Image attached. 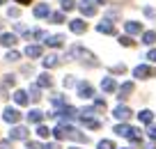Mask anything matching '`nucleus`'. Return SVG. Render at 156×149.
Returning a JSON list of instances; mask_svg holds the SVG:
<instances>
[{
  "label": "nucleus",
  "mask_w": 156,
  "mask_h": 149,
  "mask_svg": "<svg viewBox=\"0 0 156 149\" xmlns=\"http://www.w3.org/2000/svg\"><path fill=\"white\" fill-rule=\"evenodd\" d=\"M0 44H2V46H14L16 37H14V34H2V37H0Z\"/></svg>",
  "instance_id": "20"
},
{
  "label": "nucleus",
  "mask_w": 156,
  "mask_h": 149,
  "mask_svg": "<svg viewBox=\"0 0 156 149\" xmlns=\"http://www.w3.org/2000/svg\"><path fill=\"white\" fill-rule=\"evenodd\" d=\"M140 30H142V25L136 23V21H129V23H126V32H129V34H138Z\"/></svg>",
  "instance_id": "18"
},
{
  "label": "nucleus",
  "mask_w": 156,
  "mask_h": 149,
  "mask_svg": "<svg viewBox=\"0 0 156 149\" xmlns=\"http://www.w3.org/2000/svg\"><path fill=\"white\" fill-rule=\"evenodd\" d=\"M14 101L16 103H19V106H28V101H30V96L28 94H25V92H16V94H14Z\"/></svg>",
  "instance_id": "13"
},
{
  "label": "nucleus",
  "mask_w": 156,
  "mask_h": 149,
  "mask_svg": "<svg viewBox=\"0 0 156 149\" xmlns=\"http://www.w3.org/2000/svg\"><path fill=\"white\" fill-rule=\"evenodd\" d=\"M129 131H131V126H129V124H117V126H115V133L124 135V138L129 135Z\"/></svg>",
  "instance_id": "23"
},
{
  "label": "nucleus",
  "mask_w": 156,
  "mask_h": 149,
  "mask_svg": "<svg viewBox=\"0 0 156 149\" xmlns=\"http://www.w3.org/2000/svg\"><path fill=\"white\" fill-rule=\"evenodd\" d=\"M147 133H149L151 140H156V126H149V131H147Z\"/></svg>",
  "instance_id": "39"
},
{
  "label": "nucleus",
  "mask_w": 156,
  "mask_h": 149,
  "mask_svg": "<svg viewBox=\"0 0 156 149\" xmlns=\"http://www.w3.org/2000/svg\"><path fill=\"white\" fill-rule=\"evenodd\" d=\"M83 124L87 126V129H99V126H101V122H99V119H92V117H90V119H83Z\"/></svg>",
  "instance_id": "26"
},
{
  "label": "nucleus",
  "mask_w": 156,
  "mask_h": 149,
  "mask_svg": "<svg viewBox=\"0 0 156 149\" xmlns=\"http://www.w3.org/2000/svg\"><path fill=\"white\" fill-rule=\"evenodd\" d=\"M78 96H83V99H90V96H94V87L90 85V83H78Z\"/></svg>",
  "instance_id": "4"
},
{
  "label": "nucleus",
  "mask_w": 156,
  "mask_h": 149,
  "mask_svg": "<svg viewBox=\"0 0 156 149\" xmlns=\"http://www.w3.org/2000/svg\"><path fill=\"white\" fill-rule=\"evenodd\" d=\"M112 115H115L117 119H129L133 112H131V108H126V106H117L115 110H112Z\"/></svg>",
  "instance_id": "8"
},
{
  "label": "nucleus",
  "mask_w": 156,
  "mask_h": 149,
  "mask_svg": "<svg viewBox=\"0 0 156 149\" xmlns=\"http://www.w3.org/2000/svg\"><path fill=\"white\" fill-rule=\"evenodd\" d=\"M21 55L16 53V51H12V53H7V60H9V62H14V60H19Z\"/></svg>",
  "instance_id": "35"
},
{
  "label": "nucleus",
  "mask_w": 156,
  "mask_h": 149,
  "mask_svg": "<svg viewBox=\"0 0 156 149\" xmlns=\"http://www.w3.org/2000/svg\"><path fill=\"white\" fill-rule=\"evenodd\" d=\"M71 53L76 55V58H80L85 64H90V67H97V64H99V62H97V55H92L90 51H85V48H73Z\"/></svg>",
  "instance_id": "2"
},
{
  "label": "nucleus",
  "mask_w": 156,
  "mask_h": 149,
  "mask_svg": "<svg viewBox=\"0 0 156 149\" xmlns=\"http://www.w3.org/2000/svg\"><path fill=\"white\" fill-rule=\"evenodd\" d=\"M34 16H37V19H44V16H48V7H46V5L34 7Z\"/></svg>",
  "instance_id": "22"
},
{
  "label": "nucleus",
  "mask_w": 156,
  "mask_h": 149,
  "mask_svg": "<svg viewBox=\"0 0 156 149\" xmlns=\"http://www.w3.org/2000/svg\"><path fill=\"white\" fill-rule=\"evenodd\" d=\"M44 149H60V144H44Z\"/></svg>",
  "instance_id": "42"
},
{
  "label": "nucleus",
  "mask_w": 156,
  "mask_h": 149,
  "mask_svg": "<svg viewBox=\"0 0 156 149\" xmlns=\"http://www.w3.org/2000/svg\"><path fill=\"white\" fill-rule=\"evenodd\" d=\"M151 149H154V147H151Z\"/></svg>",
  "instance_id": "45"
},
{
  "label": "nucleus",
  "mask_w": 156,
  "mask_h": 149,
  "mask_svg": "<svg viewBox=\"0 0 156 149\" xmlns=\"http://www.w3.org/2000/svg\"><path fill=\"white\" fill-rule=\"evenodd\" d=\"M138 119H140L142 124H151V119H154V112H151V110H142L140 115H138Z\"/></svg>",
  "instance_id": "17"
},
{
  "label": "nucleus",
  "mask_w": 156,
  "mask_h": 149,
  "mask_svg": "<svg viewBox=\"0 0 156 149\" xmlns=\"http://www.w3.org/2000/svg\"><path fill=\"white\" fill-rule=\"evenodd\" d=\"M131 92H133V83H124V85L119 87V99H126Z\"/></svg>",
  "instance_id": "15"
},
{
  "label": "nucleus",
  "mask_w": 156,
  "mask_h": 149,
  "mask_svg": "<svg viewBox=\"0 0 156 149\" xmlns=\"http://www.w3.org/2000/svg\"><path fill=\"white\" fill-rule=\"evenodd\" d=\"M110 71H112V73H124V71H126V67H124V64H115Z\"/></svg>",
  "instance_id": "32"
},
{
  "label": "nucleus",
  "mask_w": 156,
  "mask_h": 149,
  "mask_svg": "<svg viewBox=\"0 0 156 149\" xmlns=\"http://www.w3.org/2000/svg\"><path fill=\"white\" fill-rule=\"evenodd\" d=\"M16 2H21V5H30L32 0H16Z\"/></svg>",
  "instance_id": "43"
},
{
  "label": "nucleus",
  "mask_w": 156,
  "mask_h": 149,
  "mask_svg": "<svg viewBox=\"0 0 156 149\" xmlns=\"http://www.w3.org/2000/svg\"><path fill=\"white\" fill-rule=\"evenodd\" d=\"M145 14H147V16H154V14H156V12H154V9H151V7H145Z\"/></svg>",
  "instance_id": "40"
},
{
  "label": "nucleus",
  "mask_w": 156,
  "mask_h": 149,
  "mask_svg": "<svg viewBox=\"0 0 156 149\" xmlns=\"http://www.w3.org/2000/svg\"><path fill=\"white\" fill-rule=\"evenodd\" d=\"M133 76H136V78H154L156 76V69L154 67H147V64H140V67L133 69Z\"/></svg>",
  "instance_id": "3"
},
{
  "label": "nucleus",
  "mask_w": 156,
  "mask_h": 149,
  "mask_svg": "<svg viewBox=\"0 0 156 149\" xmlns=\"http://www.w3.org/2000/svg\"><path fill=\"white\" fill-rule=\"evenodd\" d=\"M53 135L58 140H64V138H71V140H78V142H87V135L85 133H80V131H76V129H71V126H55V131H53Z\"/></svg>",
  "instance_id": "1"
},
{
  "label": "nucleus",
  "mask_w": 156,
  "mask_h": 149,
  "mask_svg": "<svg viewBox=\"0 0 156 149\" xmlns=\"http://www.w3.org/2000/svg\"><path fill=\"white\" fill-rule=\"evenodd\" d=\"M55 64H58V55H48V58L44 60V67H46V69L55 67Z\"/></svg>",
  "instance_id": "25"
},
{
  "label": "nucleus",
  "mask_w": 156,
  "mask_h": 149,
  "mask_svg": "<svg viewBox=\"0 0 156 149\" xmlns=\"http://www.w3.org/2000/svg\"><path fill=\"white\" fill-rule=\"evenodd\" d=\"M119 44L122 46H133V39L131 37H119Z\"/></svg>",
  "instance_id": "33"
},
{
  "label": "nucleus",
  "mask_w": 156,
  "mask_h": 149,
  "mask_svg": "<svg viewBox=\"0 0 156 149\" xmlns=\"http://www.w3.org/2000/svg\"><path fill=\"white\" fill-rule=\"evenodd\" d=\"M51 21H53V23H62L64 14H62V12H55V14H51Z\"/></svg>",
  "instance_id": "30"
},
{
  "label": "nucleus",
  "mask_w": 156,
  "mask_h": 149,
  "mask_svg": "<svg viewBox=\"0 0 156 149\" xmlns=\"http://www.w3.org/2000/svg\"><path fill=\"white\" fill-rule=\"evenodd\" d=\"M9 138L12 140H25L28 138V129H25V126H14V129L9 131Z\"/></svg>",
  "instance_id": "7"
},
{
  "label": "nucleus",
  "mask_w": 156,
  "mask_h": 149,
  "mask_svg": "<svg viewBox=\"0 0 156 149\" xmlns=\"http://www.w3.org/2000/svg\"><path fill=\"white\" fill-rule=\"evenodd\" d=\"M78 9L83 12L85 16H94L97 14V5H92V2H87V0H83V2L78 5Z\"/></svg>",
  "instance_id": "9"
},
{
  "label": "nucleus",
  "mask_w": 156,
  "mask_h": 149,
  "mask_svg": "<svg viewBox=\"0 0 156 149\" xmlns=\"http://www.w3.org/2000/svg\"><path fill=\"white\" fill-rule=\"evenodd\" d=\"M97 30L103 32V34H115V25H112L110 21H101V23L97 25Z\"/></svg>",
  "instance_id": "10"
},
{
  "label": "nucleus",
  "mask_w": 156,
  "mask_h": 149,
  "mask_svg": "<svg viewBox=\"0 0 156 149\" xmlns=\"http://www.w3.org/2000/svg\"><path fill=\"white\" fill-rule=\"evenodd\" d=\"M69 28H71V32H76V34H83L85 30H87V23H85L83 19H73L71 23H69Z\"/></svg>",
  "instance_id": "5"
},
{
  "label": "nucleus",
  "mask_w": 156,
  "mask_h": 149,
  "mask_svg": "<svg viewBox=\"0 0 156 149\" xmlns=\"http://www.w3.org/2000/svg\"><path fill=\"white\" fill-rule=\"evenodd\" d=\"M51 85H53L51 76H48V73H41V76H39V80H37V87H51Z\"/></svg>",
  "instance_id": "16"
},
{
  "label": "nucleus",
  "mask_w": 156,
  "mask_h": 149,
  "mask_svg": "<svg viewBox=\"0 0 156 149\" xmlns=\"http://www.w3.org/2000/svg\"><path fill=\"white\" fill-rule=\"evenodd\" d=\"M142 41H145L147 46L156 44V32H151V30H149V32H145V34H142Z\"/></svg>",
  "instance_id": "21"
},
{
  "label": "nucleus",
  "mask_w": 156,
  "mask_h": 149,
  "mask_svg": "<svg viewBox=\"0 0 156 149\" xmlns=\"http://www.w3.org/2000/svg\"><path fill=\"white\" fill-rule=\"evenodd\" d=\"M64 85H67V87H71V85H73V78H71V76H67V80H64Z\"/></svg>",
  "instance_id": "41"
},
{
  "label": "nucleus",
  "mask_w": 156,
  "mask_h": 149,
  "mask_svg": "<svg viewBox=\"0 0 156 149\" xmlns=\"http://www.w3.org/2000/svg\"><path fill=\"white\" fill-rule=\"evenodd\" d=\"M64 37L62 34H55V37H48V46H62Z\"/></svg>",
  "instance_id": "24"
},
{
  "label": "nucleus",
  "mask_w": 156,
  "mask_h": 149,
  "mask_svg": "<svg viewBox=\"0 0 156 149\" xmlns=\"http://www.w3.org/2000/svg\"><path fill=\"white\" fill-rule=\"evenodd\" d=\"M28 119L32 122V124H39V122L44 119V112H41V110H30L28 112Z\"/></svg>",
  "instance_id": "14"
},
{
  "label": "nucleus",
  "mask_w": 156,
  "mask_h": 149,
  "mask_svg": "<svg viewBox=\"0 0 156 149\" xmlns=\"http://www.w3.org/2000/svg\"><path fill=\"white\" fill-rule=\"evenodd\" d=\"M73 149H76V147H73Z\"/></svg>",
  "instance_id": "46"
},
{
  "label": "nucleus",
  "mask_w": 156,
  "mask_h": 149,
  "mask_svg": "<svg viewBox=\"0 0 156 149\" xmlns=\"http://www.w3.org/2000/svg\"><path fill=\"white\" fill-rule=\"evenodd\" d=\"M101 90L103 92H115L117 90V83L112 80V78H103V80H101Z\"/></svg>",
  "instance_id": "12"
},
{
  "label": "nucleus",
  "mask_w": 156,
  "mask_h": 149,
  "mask_svg": "<svg viewBox=\"0 0 156 149\" xmlns=\"http://www.w3.org/2000/svg\"><path fill=\"white\" fill-rule=\"evenodd\" d=\"M30 99H32V101H39V87L37 85L30 87Z\"/></svg>",
  "instance_id": "29"
},
{
  "label": "nucleus",
  "mask_w": 156,
  "mask_h": 149,
  "mask_svg": "<svg viewBox=\"0 0 156 149\" xmlns=\"http://www.w3.org/2000/svg\"><path fill=\"white\" fill-rule=\"evenodd\" d=\"M97 149H115V142H112V140H101V142L97 144Z\"/></svg>",
  "instance_id": "27"
},
{
  "label": "nucleus",
  "mask_w": 156,
  "mask_h": 149,
  "mask_svg": "<svg viewBox=\"0 0 156 149\" xmlns=\"http://www.w3.org/2000/svg\"><path fill=\"white\" fill-rule=\"evenodd\" d=\"M94 106H97V110H106V101H103V99H97Z\"/></svg>",
  "instance_id": "34"
},
{
  "label": "nucleus",
  "mask_w": 156,
  "mask_h": 149,
  "mask_svg": "<svg viewBox=\"0 0 156 149\" xmlns=\"http://www.w3.org/2000/svg\"><path fill=\"white\" fill-rule=\"evenodd\" d=\"M0 5H5V0H0Z\"/></svg>",
  "instance_id": "44"
},
{
  "label": "nucleus",
  "mask_w": 156,
  "mask_h": 149,
  "mask_svg": "<svg viewBox=\"0 0 156 149\" xmlns=\"http://www.w3.org/2000/svg\"><path fill=\"white\" fill-rule=\"evenodd\" d=\"M2 117H5V122H9V124H16V122L21 119V115H19V110H16V108H5Z\"/></svg>",
  "instance_id": "6"
},
{
  "label": "nucleus",
  "mask_w": 156,
  "mask_h": 149,
  "mask_svg": "<svg viewBox=\"0 0 156 149\" xmlns=\"http://www.w3.org/2000/svg\"><path fill=\"white\" fill-rule=\"evenodd\" d=\"M0 149H12V142L9 140H2V142H0Z\"/></svg>",
  "instance_id": "37"
},
{
  "label": "nucleus",
  "mask_w": 156,
  "mask_h": 149,
  "mask_svg": "<svg viewBox=\"0 0 156 149\" xmlns=\"http://www.w3.org/2000/svg\"><path fill=\"white\" fill-rule=\"evenodd\" d=\"M60 5H62L64 12H69V9H73V7H76V0H60Z\"/></svg>",
  "instance_id": "28"
},
{
  "label": "nucleus",
  "mask_w": 156,
  "mask_h": 149,
  "mask_svg": "<svg viewBox=\"0 0 156 149\" xmlns=\"http://www.w3.org/2000/svg\"><path fill=\"white\" fill-rule=\"evenodd\" d=\"M126 138L131 140L133 144H140V142H142V131H140V129H133V126H131V131H129Z\"/></svg>",
  "instance_id": "11"
},
{
  "label": "nucleus",
  "mask_w": 156,
  "mask_h": 149,
  "mask_svg": "<svg viewBox=\"0 0 156 149\" xmlns=\"http://www.w3.org/2000/svg\"><path fill=\"white\" fill-rule=\"evenodd\" d=\"M126 149H129V147H126Z\"/></svg>",
  "instance_id": "47"
},
{
  "label": "nucleus",
  "mask_w": 156,
  "mask_h": 149,
  "mask_svg": "<svg viewBox=\"0 0 156 149\" xmlns=\"http://www.w3.org/2000/svg\"><path fill=\"white\" fill-rule=\"evenodd\" d=\"M48 133H51V131L46 129V126H41V124L37 126V135H39V138H46V135H48Z\"/></svg>",
  "instance_id": "31"
},
{
  "label": "nucleus",
  "mask_w": 156,
  "mask_h": 149,
  "mask_svg": "<svg viewBox=\"0 0 156 149\" xmlns=\"http://www.w3.org/2000/svg\"><path fill=\"white\" fill-rule=\"evenodd\" d=\"M147 60H151V62H156V48H151L149 53H147Z\"/></svg>",
  "instance_id": "36"
},
{
  "label": "nucleus",
  "mask_w": 156,
  "mask_h": 149,
  "mask_svg": "<svg viewBox=\"0 0 156 149\" xmlns=\"http://www.w3.org/2000/svg\"><path fill=\"white\" fill-rule=\"evenodd\" d=\"M25 55H30V58H41V46H28L25 48Z\"/></svg>",
  "instance_id": "19"
},
{
  "label": "nucleus",
  "mask_w": 156,
  "mask_h": 149,
  "mask_svg": "<svg viewBox=\"0 0 156 149\" xmlns=\"http://www.w3.org/2000/svg\"><path fill=\"white\" fill-rule=\"evenodd\" d=\"M5 85H7V87L14 85V76H5Z\"/></svg>",
  "instance_id": "38"
}]
</instances>
